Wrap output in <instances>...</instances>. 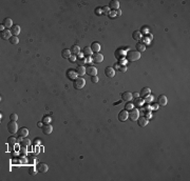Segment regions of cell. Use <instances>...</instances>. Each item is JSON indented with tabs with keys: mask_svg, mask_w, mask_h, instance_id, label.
Returning a JSON list of instances; mask_svg holds the SVG:
<instances>
[{
	"mask_svg": "<svg viewBox=\"0 0 190 181\" xmlns=\"http://www.w3.org/2000/svg\"><path fill=\"white\" fill-rule=\"evenodd\" d=\"M118 71H119L120 73H125V72L127 71V65H119Z\"/></svg>",
	"mask_w": 190,
	"mask_h": 181,
	"instance_id": "cell-48",
	"label": "cell"
},
{
	"mask_svg": "<svg viewBox=\"0 0 190 181\" xmlns=\"http://www.w3.org/2000/svg\"><path fill=\"white\" fill-rule=\"evenodd\" d=\"M76 72H77L78 76L81 77V76L86 75V67H85L84 65H78V66L76 67Z\"/></svg>",
	"mask_w": 190,
	"mask_h": 181,
	"instance_id": "cell-24",
	"label": "cell"
},
{
	"mask_svg": "<svg viewBox=\"0 0 190 181\" xmlns=\"http://www.w3.org/2000/svg\"><path fill=\"white\" fill-rule=\"evenodd\" d=\"M10 120L11 121H17L18 120V116H17V114H11V116H10Z\"/></svg>",
	"mask_w": 190,
	"mask_h": 181,
	"instance_id": "cell-43",
	"label": "cell"
},
{
	"mask_svg": "<svg viewBox=\"0 0 190 181\" xmlns=\"http://www.w3.org/2000/svg\"><path fill=\"white\" fill-rule=\"evenodd\" d=\"M42 132H43V134H46V135H50L53 132V126L51 125L50 123H44V125L42 128Z\"/></svg>",
	"mask_w": 190,
	"mask_h": 181,
	"instance_id": "cell-15",
	"label": "cell"
},
{
	"mask_svg": "<svg viewBox=\"0 0 190 181\" xmlns=\"http://www.w3.org/2000/svg\"><path fill=\"white\" fill-rule=\"evenodd\" d=\"M159 104L158 103H153V104H151V110L152 111H158L159 110Z\"/></svg>",
	"mask_w": 190,
	"mask_h": 181,
	"instance_id": "cell-50",
	"label": "cell"
},
{
	"mask_svg": "<svg viewBox=\"0 0 190 181\" xmlns=\"http://www.w3.org/2000/svg\"><path fill=\"white\" fill-rule=\"evenodd\" d=\"M128 118H129V112L126 110L120 111V113L118 114V120L120 122H125L126 120H128Z\"/></svg>",
	"mask_w": 190,
	"mask_h": 181,
	"instance_id": "cell-7",
	"label": "cell"
},
{
	"mask_svg": "<svg viewBox=\"0 0 190 181\" xmlns=\"http://www.w3.org/2000/svg\"><path fill=\"white\" fill-rule=\"evenodd\" d=\"M36 167H37V171H38V173H47L48 172V169H49V166H48V164L47 163H43V162H40V163H38L37 165H36Z\"/></svg>",
	"mask_w": 190,
	"mask_h": 181,
	"instance_id": "cell-10",
	"label": "cell"
},
{
	"mask_svg": "<svg viewBox=\"0 0 190 181\" xmlns=\"http://www.w3.org/2000/svg\"><path fill=\"white\" fill-rule=\"evenodd\" d=\"M132 38L134 39V40H136V41H141V39H142V34L139 33V31H134L133 33H132Z\"/></svg>",
	"mask_w": 190,
	"mask_h": 181,
	"instance_id": "cell-30",
	"label": "cell"
},
{
	"mask_svg": "<svg viewBox=\"0 0 190 181\" xmlns=\"http://www.w3.org/2000/svg\"><path fill=\"white\" fill-rule=\"evenodd\" d=\"M77 77H78V74H77L76 70L70 69V70L67 71V78L70 79V80H75Z\"/></svg>",
	"mask_w": 190,
	"mask_h": 181,
	"instance_id": "cell-8",
	"label": "cell"
},
{
	"mask_svg": "<svg viewBox=\"0 0 190 181\" xmlns=\"http://www.w3.org/2000/svg\"><path fill=\"white\" fill-rule=\"evenodd\" d=\"M22 139H23V137H21V136H19V137L17 138V142H19V143H20V142L22 141Z\"/></svg>",
	"mask_w": 190,
	"mask_h": 181,
	"instance_id": "cell-56",
	"label": "cell"
},
{
	"mask_svg": "<svg viewBox=\"0 0 190 181\" xmlns=\"http://www.w3.org/2000/svg\"><path fill=\"white\" fill-rule=\"evenodd\" d=\"M86 74L89 76H97V69L94 65H88L86 67Z\"/></svg>",
	"mask_w": 190,
	"mask_h": 181,
	"instance_id": "cell-5",
	"label": "cell"
},
{
	"mask_svg": "<svg viewBox=\"0 0 190 181\" xmlns=\"http://www.w3.org/2000/svg\"><path fill=\"white\" fill-rule=\"evenodd\" d=\"M99 81V79H98V77L97 76H92L91 77V82H93V83H97Z\"/></svg>",
	"mask_w": 190,
	"mask_h": 181,
	"instance_id": "cell-49",
	"label": "cell"
},
{
	"mask_svg": "<svg viewBox=\"0 0 190 181\" xmlns=\"http://www.w3.org/2000/svg\"><path fill=\"white\" fill-rule=\"evenodd\" d=\"M20 154H21V155H28V150H27L26 146H21V149H20Z\"/></svg>",
	"mask_w": 190,
	"mask_h": 181,
	"instance_id": "cell-46",
	"label": "cell"
},
{
	"mask_svg": "<svg viewBox=\"0 0 190 181\" xmlns=\"http://www.w3.org/2000/svg\"><path fill=\"white\" fill-rule=\"evenodd\" d=\"M10 42H11V44H14V45L18 44V43H19V38H18V36H12V37H11V39H10Z\"/></svg>",
	"mask_w": 190,
	"mask_h": 181,
	"instance_id": "cell-33",
	"label": "cell"
},
{
	"mask_svg": "<svg viewBox=\"0 0 190 181\" xmlns=\"http://www.w3.org/2000/svg\"><path fill=\"white\" fill-rule=\"evenodd\" d=\"M76 59H77V57H76L75 55H71V56H70V58H69V60H70L71 62H75V61H76Z\"/></svg>",
	"mask_w": 190,
	"mask_h": 181,
	"instance_id": "cell-52",
	"label": "cell"
},
{
	"mask_svg": "<svg viewBox=\"0 0 190 181\" xmlns=\"http://www.w3.org/2000/svg\"><path fill=\"white\" fill-rule=\"evenodd\" d=\"M110 7L108 6V5H104V6H102V15H106V16H108L109 15V13H110Z\"/></svg>",
	"mask_w": 190,
	"mask_h": 181,
	"instance_id": "cell-31",
	"label": "cell"
},
{
	"mask_svg": "<svg viewBox=\"0 0 190 181\" xmlns=\"http://www.w3.org/2000/svg\"><path fill=\"white\" fill-rule=\"evenodd\" d=\"M86 84V80L82 78V77H77L75 80H73V86L75 89H81L84 88Z\"/></svg>",
	"mask_w": 190,
	"mask_h": 181,
	"instance_id": "cell-2",
	"label": "cell"
},
{
	"mask_svg": "<svg viewBox=\"0 0 190 181\" xmlns=\"http://www.w3.org/2000/svg\"><path fill=\"white\" fill-rule=\"evenodd\" d=\"M20 31H21V29H20V26L18 24H14L12 28H11V32H12L13 36H18L20 34Z\"/></svg>",
	"mask_w": 190,
	"mask_h": 181,
	"instance_id": "cell-20",
	"label": "cell"
},
{
	"mask_svg": "<svg viewBox=\"0 0 190 181\" xmlns=\"http://www.w3.org/2000/svg\"><path fill=\"white\" fill-rule=\"evenodd\" d=\"M86 59H87V63H88V65H92V64H91V62H92L93 60H92V57H91V56H89V57H86Z\"/></svg>",
	"mask_w": 190,
	"mask_h": 181,
	"instance_id": "cell-51",
	"label": "cell"
},
{
	"mask_svg": "<svg viewBox=\"0 0 190 181\" xmlns=\"http://www.w3.org/2000/svg\"><path fill=\"white\" fill-rule=\"evenodd\" d=\"M145 117H146L148 120H149V119H151V118H152V113H151V111L145 112Z\"/></svg>",
	"mask_w": 190,
	"mask_h": 181,
	"instance_id": "cell-47",
	"label": "cell"
},
{
	"mask_svg": "<svg viewBox=\"0 0 190 181\" xmlns=\"http://www.w3.org/2000/svg\"><path fill=\"white\" fill-rule=\"evenodd\" d=\"M105 74H106V76L108 78H113L115 76V70L113 69L112 66H108V67H106V70H105Z\"/></svg>",
	"mask_w": 190,
	"mask_h": 181,
	"instance_id": "cell-12",
	"label": "cell"
},
{
	"mask_svg": "<svg viewBox=\"0 0 190 181\" xmlns=\"http://www.w3.org/2000/svg\"><path fill=\"white\" fill-rule=\"evenodd\" d=\"M29 173H30V175H32V176H35V175L38 173L37 167H36V166H31V167L29 168Z\"/></svg>",
	"mask_w": 190,
	"mask_h": 181,
	"instance_id": "cell-34",
	"label": "cell"
},
{
	"mask_svg": "<svg viewBox=\"0 0 190 181\" xmlns=\"http://www.w3.org/2000/svg\"><path fill=\"white\" fill-rule=\"evenodd\" d=\"M113 69H114L115 71H116V70L118 71V69H119V64H118V63H116V64H114V66H113Z\"/></svg>",
	"mask_w": 190,
	"mask_h": 181,
	"instance_id": "cell-54",
	"label": "cell"
},
{
	"mask_svg": "<svg viewBox=\"0 0 190 181\" xmlns=\"http://www.w3.org/2000/svg\"><path fill=\"white\" fill-rule=\"evenodd\" d=\"M117 15H116V11H110V13H109V15H108V17L110 18V19H112V18H115Z\"/></svg>",
	"mask_w": 190,
	"mask_h": 181,
	"instance_id": "cell-41",
	"label": "cell"
},
{
	"mask_svg": "<svg viewBox=\"0 0 190 181\" xmlns=\"http://www.w3.org/2000/svg\"><path fill=\"white\" fill-rule=\"evenodd\" d=\"M2 25L4 26V28H6L7 30L9 29H11L14 24H13V20L11 19V18H5L4 20H3V22H2Z\"/></svg>",
	"mask_w": 190,
	"mask_h": 181,
	"instance_id": "cell-21",
	"label": "cell"
},
{
	"mask_svg": "<svg viewBox=\"0 0 190 181\" xmlns=\"http://www.w3.org/2000/svg\"><path fill=\"white\" fill-rule=\"evenodd\" d=\"M153 39V37H152V35L149 33L148 35H146V36H144V37H142V43H144L145 45H147V44H149L150 42H151V40Z\"/></svg>",
	"mask_w": 190,
	"mask_h": 181,
	"instance_id": "cell-19",
	"label": "cell"
},
{
	"mask_svg": "<svg viewBox=\"0 0 190 181\" xmlns=\"http://www.w3.org/2000/svg\"><path fill=\"white\" fill-rule=\"evenodd\" d=\"M125 58L127 59V61H130V62L137 61L141 58V53H138L137 51H128L126 53Z\"/></svg>",
	"mask_w": 190,
	"mask_h": 181,
	"instance_id": "cell-1",
	"label": "cell"
},
{
	"mask_svg": "<svg viewBox=\"0 0 190 181\" xmlns=\"http://www.w3.org/2000/svg\"><path fill=\"white\" fill-rule=\"evenodd\" d=\"M116 15H117V16H121V10H120V8H118V10L116 11Z\"/></svg>",
	"mask_w": 190,
	"mask_h": 181,
	"instance_id": "cell-55",
	"label": "cell"
},
{
	"mask_svg": "<svg viewBox=\"0 0 190 181\" xmlns=\"http://www.w3.org/2000/svg\"><path fill=\"white\" fill-rule=\"evenodd\" d=\"M139 33H141V34H144V35L146 36V35H148V34H149V29H148L147 26L144 25V26H142V29L139 30Z\"/></svg>",
	"mask_w": 190,
	"mask_h": 181,
	"instance_id": "cell-37",
	"label": "cell"
},
{
	"mask_svg": "<svg viewBox=\"0 0 190 181\" xmlns=\"http://www.w3.org/2000/svg\"><path fill=\"white\" fill-rule=\"evenodd\" d=\"M126 53H127V52H125L124 49H117V50L115 51V53H114V56H115V58H116L117 60H119V59H121V58H125V57H126Z\"/></svg>",
	"mask_w": 190,
	"mask_h": 181,
	"instance_id": "cell-11",
	"label": "cell"
},
{
	"mask_svg": "<svg viewBox=\"0 0 190 181\" xmlns=\"http://www.w3.org/2000/svg\"><path fill=\"white\" fill-rule=\"evenodd\" d=\"M19 162L22 163V164H26V163L29 162V159L27 158L26 155H22V156H20V158H19Z\"/></svg>",
	"mask_w": 190,
	"mask_h": 181,
	"instance_id": "cell-35",
	"label": "cell"
},
{
	"mask_svg": "<svg viewBox=\"0 0 190 181\" xmlns=\"http://www.w3.org/2000/svg\"><path fill=\"white\" fill-rule=\"evenodd\" d=\"M0 37H1L2 40H10L11 37H12V32H11V30L5 29L4 31L1 32V34H0Z\"/></svg>",
	"mask_w": 190,
	"mask_h": 181,
	"instance_id": "cell-9",
	"label": "cell"
},
{
	"mask_svg": "<svg viewBox=\"0 0 190 181\" xmlns=\"http://www.w3.org/2000/svg\"><path fill=\"white\" fill-rule=\"evenodd\" d=\"M108 6L110 7L111 11H117L119 8V2L117 1V0H111Z\"/></svg>",
	"mask_w": 190,
	"mask_h": 181,
	"instance_id": "cell-14",
	"label": "cell"
},
{
	"mask_svg": "<svg viewBox=\"0 0 190 181\" xmlns=\"http://www.w3.org/2000/svg\"><path fill=\"white\" fill-rule=\"evenodd\" d=\"M0 30H1V32H2V31H4V26H3V25H1V26H0Z\"/></svg>",
	"mask_w": 190,
	"mask_h": 181,
	"instance_id": "cell-58",
	"label": "cell"
},
{
	"mask_svg": "<svg viewBox=\"0 0 190 181\" xmlns=\"http://www.w3.org/2000/svg\"><path fill=\"white\" fill-rule=\"evenodd\" d=\"M144 101H145V103H148V104H150L152 101H153V97L151 96V95H148L147 97H145L144 98Z\"/></svg>",
	"mask_w": 190,
	"mask_h": 181,
	"instance_id": "cell-38",
	"label": "cell"
},
{
	"mask_svg": "<svg viewBox=\"0 0 190 181\" xmlns=\"http://www.w3.org/2000/svg\"><path fill=\"white\" fill-rule=\"evenodd\" d=\"M132 96L135 97V98H137V97H139V94H137V93H132Z\"/></svg>",
	"mask_w": 190,
	"mask_h": 181,
	"instance_id": "cell-57",
	"label": "cell"
},
{
	"mask_svg": "<svg viewBox=\"0 0 190 181\" xmlns=\"http://www.w3.org/2000/svg\"><path fill=\"white\" fill-rule=\"evenodd\" d=\"M51 121H52V118L50 116H43V118H42V122L43 123H50Z\"/></svg>",
	"mask_w": 190,
	"mask_h": 181,
	"instance_id": "cell-40",
	"label": "cell"
},
{
	"mask_svg": "<svg viewBox=\"0 0 190 181\" xmlns=\"http://www.w3.org/2000/svg\"><path fill=\"white\" fill-rule=\"evenodd\" d=\"M167 102H168V99L165 95H160L159 98H158V104L161 105V106H165L167 105Z\"/></svg>",
	"mask_w": 190,
	"mask_h": 181,
	"instance_id": "cell-13",
	"label": "cell"
},
{
	"mask_svg": "<svg viewBox=\"0 0 190 181\" xmlns=\"http://www.w3.org/2000/svg\"><path fill=\"white\" fill-rule=\"evenodd\" d=\"M94 13H95V15H97V16H100V15H102V6L96 7L95 11H94Z\"/></svg>",
	"mask_w": 190,
	"mask_h": 181,
	"instance_id": "cell-44",
	"label": "cell"
},
{
	"mask_svg": "<svg viewBox=\"0 0 190 181\" xmlns=\"http://www.w3.org/2000/svg\"><path fill=\"white\" fill-rule=\"evenodd\" d=\"M90 48H91L93 54H94V53H99V51H100V44H99L98 42H93V43L91 44Z\"/></svg>",
	"mask_w": 190,
	"mask_h": 181,
	"instance_id": "cell-25",
	"label": "cell"
},
{
	"mask_svg": "<svg viewBox=\"0 0 190 181\" xmlns=\"http://www.w3.org/2000/svg\"><path fill=\"white\" fill-rule=\"evenodd\" d=\"M7 142H9L10 144H14V143H16V142H17V138L13 137V136H11V137H9V138H7Z\"/></svg>",
	"mask_w": 190,
	"mask_h": 181,
	"instance_id": "cell-39",
	"label": "cell"
},
{
	"mask_svg": "<svg viewBox=\"0 0 190 181\" xmlns=\"http://www.w3.org/2000/svg\"><path fill=\"white\" fill-rule=\"evenodd\" d=\"M139 117V111L136 107H133L131 111H129V119L131 121H137Z\"/></svg>",
	"mask_w": 190,
	"mask_h": 181,
	"instance_id": "cell-3",
	"label": "cell"
},
{
	"mask_svg": "<svg viewBox=\"0 0 190 181\" xmlns=\"http://www.w3.org/2000/svg\"><path fill=\"white\" fill-rule=\"evenodd\" d=\"M81 53L84 54L85 57H89V56H92V55H93V52H92V50H91L90 47H86V48L82 50Z\"/></svg>",
	"mask_w": 190,
	"mask_h": 181,
	"instance_id": "cell-28",
	"label": "cell"
},
{
	"mask_svg": "<svg viewBox=\"0 0 190 181\" xmlns=\"http://www.w3.org/2000/svg\"><path fill=\"white\" fill-rule=\"evenodd\" d=\"M134 107V104H133V102H131V101H128V102L126 103V105H125V110L126 111H131L132 108Z\"/></svg>",
	"mask_w": 190,
	"mask_h": 181,
	"instance_id": "cell-36",
	"label": "cell"
},
{
	"mask_svg": "<svg viewBox=\"0 0 190 181\" xmlns=\"http://www.w3.org/2000/svg\"><path fill=\"white\" fill-rule=\"evenodd\" d=\"M144 103H145V101H144V98H142V97L135 98V100H134V102H133L135 107H142L144 105Z\"/></svg>",
	"mask_w": 190,
	"mask_h": 181,
	"instance_id": "cell-18",
	"label": "cell"
},
{
	"mask_svg": "<svg viewBox=\"0 0 190 181\" xmlns=\"http://www.w3.org/2000/svg\"><path fill=\"white\" fill-rule=\"evenodd\" d=\"M30 144H31V140H29V139L26 138V137L22 139V141L20 142V145H21V146H26V148H28Z\"/></svg>",
	"mask_w": 190,
	"mask_h": 181,
	"instance_id": "cell-32",
	"label": "cell"
},
{
	"mask_svg": "<svg viewBox=\"0 0 190 181\" xmlns=\"http://www.w3.org/2000/svg\"><path fill=\"white\" fill-rule=\"evenodd\" d=\"M127 63H128V61H127L126 58H121V59L118 60V64L119 65H127Z\"/></svg>",
	"mask_w": 190,
	"mask_h": 181,
	"instance_id": "cell-42",
	"label": "cell"
},
{
	"mask_svg": "<svg viewBox=\"0 0 190 181\" xmlns=\"http://www.w3.org/2000/svg\"><path fill=\"white\" fill-rule=\"evenodd\" d=\"M18 135L19 136H21V137H27V136L29 135V129L28 128H20L19 130H18Z\"/></svg>",
	"mask_w": 190,
	"mask_h": 181,
	"instance_id": "cell-23",
	"label": "cell"
},
{
	"mask_svg": "<svg viewBox=\"0 0 190 181\" xmlns=\"http://www.w3.org/2000/svg\"><path fill=\"white\" fill-rule=\"evenodd\" d=\"M43 125H44V124H43V122H42V121H40V122H38V123H37V126H38V128H41V129H42V128H43Z\"/></svg>",
	"mask_w": 190,
	"mask_h": 181,
	"instance_id": "cell-53",
	"label": "cell"
},
{
	"mask_svg": "<svg viewBox=\"0 0 190 181\" xmlns=\"http://www.w3.org/2000/svg\"><path fill=\"white\" fill-rule=\"evenodd\" d=\"M71 55H72V53H71V51L68 50V49H64V50L61 51V57L64 58V59H69Z\"/></svg>",
	"mask_w": 190,
	"mask_h": 181,
	"instance_id": "cell-27",
	"label": "cell"
},
{
	"mask_svg": "<svg viewBox=\"0 0 190 181\" xmlns=\"http://www.w3.org/2000/svg\"><path fill=\"white\" fill-rule=\"evenodd\" d=\"M70 51H71L72 55H75V56H77L78 54L80 53V49H79V47H78V45H76V44L72 45V48L70 49Z\"/></svg>",
	"mask_w": 190,
	"mask_h": 181,
	"instance_id": "cell-29",
	"label": "cell"
},
{
	"mask_svg": "<svg viewBox=\"0 0 190 181\" xmlns=\"http://www.w3.org/2000/svg\"><path fill=\"white\" fill-rule=\"evenodd\" d=\"M104 59H105L104 55L100 54V53H94L93 56H92V60L95 63H102L104 61Z\"/></svg>",
	"mask_w": 190,
	"mask_h": 181,
	"instance_id": "cell-6",
	"label": "cell"
},
{
	"mask_svg": "<svg viewBox=\"0 0 190 181\" xmlns=\"http://www.w3.org/2000/svg\"><path fill=\"white\" fill-rule=\"evenodd\" d=\"M7 131L11 134H15L18 132V124L16 123V121H11L7 123Z\"/></svg>",
	"mask_w": 190,
	"mask_h": 181,
	"instance_id": "cell-4",
	"label": "cell"
},
{
	"mask_svg": "<svg viewBox=\"0 0 190 181\" xmlns=\"http://www.w3.org/2000/svg\"><path fill=\"white\" fill-rule=\"evenodd\" d=\"M150 93H151L150 87H143L142 90H141V93H139V96L142 98H145V97H147L148 95H150Z\"/></svg>",
	"mask_w": 190,
	"mask_h": 181,
	"instance_id": "cell-22",
	"label": "cell"
},
{
	"mask_svg": "<svg viewBox=\"0 0 190 181\" xmlns=\"http://www.w3.org/2000/svg\"><path fill=\"white\" fill-rule=\"evenodd\" d=\"M137 122H138V125L139 126H142V128H145L148 124V122H149V120L145 117V116H141V117H138V119H137Z\"/></svg>",
	"mask_w": 190,
	"mask_h": 181,
	"instance_id": "cell-16",
	"label": "cell"
},
{
	"mask_svg": "<svg viewBox=\"0 0 190 181\" xmlns=\"http://www.w3.org/2000/svg\"><path fill=\"white\" fill-rule=\"evenodd\" d=\"M132 99H133V96H132V93H130V92H124L121 94V100L126 101V102L131 101Z\"/></svg>",
	"mask_w": 190,
	"mask_h": 181,
	"instance_id": "cell-17",
	"label": "cell"
},
{
	"mask_svg": "<svg viewBox=\"0 0 190 181\" xmlns=\"http://www.w3.org/2000/svg\"><path fill=\"white\" fill-rule=\"evenodd\" d=\"M135 48H136V51H137L138 53H142V52H145V51H146V45H145L144 43H142L141 41L136 43Z\"/></svg>",
	"mask_w": 190,
	"mask_h": 181,
	"instance_id": "cell-26",
	"label": "cell"
},
{
	"mask_svg": "<svg viewBox=\"0 0 190 181\" xmlns=\"http://www.w3.org/2000/svg\"><path fill=\"white\" fill-rule=\"evenodd\" d=\"M33 141H34V142H33V144H34L35 146H38V145L41 144V139H40V138H35Z\"/></svg>",
	"mask_w": 190,
	"mask_h": 181,
	"instance_id": "cell-45",
	"label": "cell"
}]
</instances>
